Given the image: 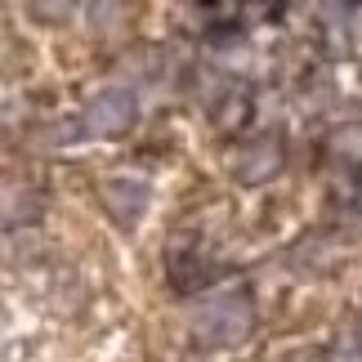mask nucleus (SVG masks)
I'll list each match as a JSON object with an SVG mask.
<instances>
[{
  "label": "nucleus",
  "mask_w": 362,
  "mask_h": 362,
  "mask_svg": "<svg viewBox=\"0 0 362 362\" xmlns=\"http://www.w3.org/2000/svg\"><path fill=\"white\" fill-rule=\"evenodd\" d=\"M358 192H362V188H358Z\"/></svg>",
  "instance_id": "11"
},
{
  "label": "nucleus",
  "mask_w": 362,
  "mask_h": 362,
  "mask_svg": "<svg viewBox=\"0 0 362 362\" xmlns=\"http://www.w3.org/2000/svg\"><path fill=\"white\" fill-rule=\"evenodd\" d=\"M354 23H358V9L354 5H317V36H322V49L331 54V59L349 54Z\"/></svg>",
  "instance_id": "5"
},
{
  "label": "nucleus",
  "mask_w": 362,
  "mask_h": 362,
  "mask_svg": "<svg viewBox=\"0 0 362 362\" xmlns=\"http://www.w3.org/2000/svg\"><path fill=\"white\" fill-rule=\"evenodd\" d=\"M277 170H282V139H273V134L255 139V144L238 157V184H246V188L269 184Z\"/></svg>",
  "instance_id": "4"
},
{
  "label": "nucleus",
  "mask_w": 362,
  "mask_h": 362,
  "mask_svg": "<svg viewBox=\"0 0 362 362\" xmlns=\"http://www.w3.org/2000/svg\"><path fill=\"white\" fill-rule=\"evenodd\" d=\"M32 13H40V18H67L72 5H32Z\"/></svg>",
  "instance_id": "8"
},
{
  "label": "nucleus",
  "mask_w": 362,
  "mask_h": 362,
  "mask_svg": "<svg viewBox=\"0 0 362 362\" xmlns=\"http://www.w3.org/2000/svg\"><path fill=\"white\" fill-rule=\"evenodd\" d=\"M134 117H139L134 94L125 86H107L86 103V112H81V134L86 139H117V134H125L134 125Z\"/></svg>",
  "instance_id": "2"
},
{
  "label": "nucleus",
  "mask_w": 362,
  "mask_h": 362,
  "mask_svg": "<svg viewBox=\"0 0 362 362\" xmlns=\"http://www.w3.org/2000/svg\"><path fill=\"white\" fill-rule=\"evenodd\" d=\"M99 197H103V211L112 215L121 228H134L139 219H144L148 202H152V188H148V179H139V175H112V179H103Z\"/></svg>",
  "instance_id": "3"
},
{
  "label": "nucleus",
  "mask_w": 362,
  "mask_h": 362,
  "mask_svg": "<svg viewBox=\"0 0 362 362\" xmlns=\"http://www.w3.org/2000/svg\"><path fill=\"white\" fill-rule=\"evenodd\" d=\"M250 331H255V300H250L246 291L211 296L192 313V336H197V344H211V349H233Z\"/></svg>",
  "instance_id": "1"
},
{
  "label": "nucleus",
  "mask_w": 362,
  "mask_h": 362,
  "mask_svg": "<svg viewBox=\"0 0 362 362\" xmlns=\"http://www.w3.org/2000/svg\"><path fill=\"white\" fill-rule=\"evenodd\" d=\"M331 157L344 165H362V125H344L331 134Z\"/></svg>",
  "instance_id": "6"
},
{
  "label": "nucleus",
  "mask_w": 362,
  "mask_h": 362,
  "mask_svg": "<svg viewBox=\"0 0 362 362\" xmlns=\"http://www.w3.org/2000/svg\"><path fill=\"white\" fill-rule=\"evenodd\" d=\"M358 354H362V327H358Z\"/></svg>",
  "instance_id": "10"
},
{
  "label": "nucleus",
  "mask_w": 362,
  "mask_h": 362,
  "mask_svg": "<svg viewBox=\"0 0 362 362\" xmlns=\"http://www.w3.org/2000/svg\"><path fill=\"white\" fill-rule=\"evenodd\" d=\"M215 121L224 125V130H233V125H242V121H246V94H238V86L224 94V107L215 112Z\"/></svg>",
  "instance_id": "7"
},
{
  "label": "nucleus",
  "mask_w": 362,
  "mask_h": 362,
  "mask_svg": "<svg viewBox=\"0 0 362 362\" xmlns=\"http://www.w3.org/2000/svg\"><path fill=\"white\" fill-rule=\"evenodd\" d=\"M331 362H362V354H358V349H354V354H336Z\"/></svg>",
  "instance_id": "9"
}]
</instances>
